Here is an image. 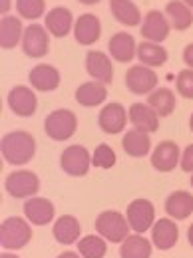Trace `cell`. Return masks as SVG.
<instances>
[{"label":"cell","mask_w":193,"mask_h":258,"mask_svg":"<svg viewBox=\"0 0 193 258\" xmlns=\"http://www.w3.org/2000/svg\"><path fill=\"white\" fill-rule=\"evenodd\" d=\"M36 137L26 129H14L2 135L0 153L2 159L12 167H24L36 157Z\"/></svg>","instance_id":"6da1fadb"},{"label":"cell","mask_w":193,"mask_h":258,"mask_svg":"<svg viewBox=\"0 0 193 258\" xmlns=\"http://www.w3.org/2000/svg\"><path fill=\"white\" fill-rule=\"evenodd\" d=\"M32 240V223L26 217H6L0 225V246L2 250H22Z\"/></svg>","instance_id":"7a4b0ae2"},{"label":"cell","mask_w":193,"mask_h":258,"mask_svg":"<svg viewBox=\"0 0 193 258\" xmlns=\"http://www.w3.org/2000/svg\"><path fill=\"white\" fill-rule=\"evenodd\" d=\"M96 232L100 236H104L108 242L112 244H122L129 234H131V228L126 219V213H120V211H114V209H108V211H102L96 217Z\"/></svg>","instance_id":"3957f363"},{"label":"cell","mask_w":193,"mask_h":258,"mask_svg":"<svg viewBox=\"0 0 193 258\" xmlns=\"http://www.w3.org/2000/svg\"><path fill=\"white\" fill-rule=\"evenodd\" d=\"M44 131L52 141L64 143L68 139L74 137V133L78 131V115L72 109L58 107L54 111H50L44 119Z\"/></svg>","instance_id":"277c9868"},{"label":"cell","mask_w":193,"mask_h":258,"mask_svg":"<svg viewBox=\"0 0 193 258\" xmlns=\"http://www.w3.org/2000/svg\"><path fill=\"white\" fill-rule=\"evenodd\" d=\"M4 191L12 199H30L40 191V177L30 169H16L6 175L4 179Z\"/></svg>","instance_id":"5b68a950"},{"label":"cell","mask_w":193,"mask_h":258,"mask_svg":"<svg viewBox=\"0 0 193 258\" xmlns=\"http://www.w3.org/2000/svg\"><path fill=\"white\" fill-rule=\"evenodd\" d=\"M124 82H126V88L131 96H150L158 88L160 78H158V72L150 66L129 64L126 76H124Z\"/></svg>","instance_id":"8992f818"},{"label":"cell","mask_w":193,"mask_h":258,"mask_svg":"<svg viewBox=\"0 0 193 258\" xmlns=\"http://www.w3.org/2000/svg\"><path fill=\"white\" fill-rule=\"evenodd\" d=\"M92 167V153L80 143H72L60 153V169L68 177H86Z\"/></svg>","instance_id":"52a82bcc"},{"label":"cell","mask_w":193,"mask_h":258,"mask_svg":"<svg viewBox=\"0 0 193 258\" xmlns=\"http://www.w3.org/2000/svg\"><path fill=\"white\" fill-rule=\"evenodd\" d=\"M50 32L46 30L44 24L40 22H30L24 30V38L20 44V50L26 58L30 60H42L50 52Z\"/></svg>","instance_id":"ba28073f"},{"label":"cell","mask_w":193,"mask_h":258,"mask_svg":"<svg viewBox=\"0 0 193 258\" xmlns=\"http://www.w3.org/2000/svg\"><path fill=\"white\" fill-rule=\"evenodd\" d=\"M126 219H128L131 232L146 234V232L152 230L154 223L158 221L156 219V207H154V203L150 199L137 197L126 207Z\"/></svg>","instance_id":"9c48e42d"},{"label":"cell","mask_w":193,"mask_h":258,"mask_svg":"<svg viewBox=\"0 0 193 258\" xmlns=\"http://www.w3.org/2000/svg\"><path fill=\"white\" fill-rule=\"evenodd\" d=\"M129 113L128 107H124L120 101L104 103L98 111V127L108 135H118L128 129Z\"/></svg>","instance_id":"30bf717a"},{"label":"cell","mask_w":193,"mask_h":258,"mask_svg":"<svg viewBox=\"0 0 193 258\" xmlns=\"http://www.w3.org/2000/svg\"><path fill=\"white\" fill-rule=\"evenodd\" d=\"M6 105L8 109L16 115V117H32L34 113L38 111V96H36V90L32 86H14L10 88V92L6 94Z\"/></svg>","instance_id":"8fae6325"},{"label":"cell","mask_w":193,"mask_h":258,"mask_svg":"<svg viewBox=\"0 0 193 258\" xmlns=\"http://www.w3.org/2000/svg\"><path fill=\"white\" fill-rule=\"evenodd\" d=\"M171 24L165 16L163 10H158V8H152L143 14V20L139 24V34L143 40L148 42H158V44H163L169 34H171Z\"/></svg>","instance_id":"7c38bea8"},{"label":"cell","mask_w":193,"mask_h":258,"mask_svg":"<svg viewBox=\"0 0 193 258\" xmlns=\"http://www.w3.org/2000/svg\"><path fill=\"white\" fill-rule=\"evenodd\" d=\"M179 159H181V149L171 139L160 141L152 149V153H150V165L158 173H171V171H175L179 167Z\"/></svg>","instance_id":"4fadbf2b"},{"label":"cell","mask_w":193,"mask_h":258,"mask_svg":"<svg viewBox=\"0 0 193 258\" xmlns=\"http://www.w3.org/2000/svg\"><path fill=\"white\" fill-rule=\"evenodd\" d=\"M74 40L84 46V48H92L96 46L102 38V22L100 16H96L94 12H84L80 16H76L74 22V30H72Z\"/></svg>","instance_id":"5bb4252c"},{"label":"cell","mask_w":193,"mask_h":258,"mask_svg":"<svg viewBox=\"0 0 193 258\" xmlns=\"http://www.w3.org/2000/svg\"><path fill=\"white\" fill-rule=\"evenodd\" d=\"M150 240H152L154 248H158L161 252H167V250L175 248L177 242H179V225H177V221H173L169 217L158 219L152 226V230H150Z\"/></svg>","instance_id":"9a60e30c"},{"label":"cell","mask_w":193,"mask_h":258,"mask_svg":"<svg viewBox=\"0 0 193 258\" xmlns=\"http://www.w3.org/2000/svg\"><path fill=\"white\" fill-rule=\"evenodd\" d=\"M24 217L32 223V226H48L56 221V207L46 197H30L24 201Z\"/></svg>","instance_id":"2e32d148"},{"label":"cell","mask_w":193,"mask_h":258,"mask_svg":"<svg viewBox=\"0 0 193 258\" xmlns=\"http://www.w3.org/2000/svg\"><path fill=\"white\" fill-rule=\"evenodd\" d=\"M84 66H86V72L92 80L102 82V84H112L114 82V60L110 58L108 52H102V50H88L86 52V58H84Z\"/></svg>","instance_id":"e0dca14e"},{"label":"cell","mask_w":193,"mask_h":258,"mask_svg":"<svg viewBox=\"0 0 193 258\" xmlns=\"http://www.w3.org/2000/svg\"><path fill=\"white\" fill-rule=\"evenodd\" d=\"M108 54L116 64H131L137 58V42L129 32H114L108 40Z\"/></svg>","instance_id":"ac0fdd59"},{"label":"cell","mask_w":193,"mask_h":258,"mask_svg":"<svg viewBox=\"0 0 193 258\" xmlns=\"http://www.w3.org/2000/svg\"><path fill=\"white\" fill-rule=\"evenodd\" d=\"M60 82H62L60 70L52 64H36L28 72V84L40 94H48V92L58 90Z\"/></svg>","instance_id":"d6986e66"},{"label":"cell","mask_w":193,"mask_h":258,"mask_svg":"<svg viewBox=\"0 0 193 258\" xmlns=\"http://www.w3.org/2000/svg\"><path fill=\"white\" fill-rule=\"evenodd\" d=\"M76 16L68 6H52L44 16V26L52 38H66L74 30Z\"/></svg>","instance_id":"ffe728a7"},{"label":"cell","mask_w":193,"mask_h":258,"mask_svg":"<svg viewBox=\"0 0 193 258\" xmlns=\"http://www.w3.org/2000/svg\"><path fill=\"white\" fill-rule=\"evenodd\" d=\"M52 236L58 244L72 246L82 238V225L74 215H60L52 223Z\"/></svg>","instance_id":"44dd1931"},{"label":"cell","mask_w":193,"mask_h":258,"mask_svg":"<svg viewBox=\"0 0 193 258\" xmlns=\"http://www.w3.org/2000/svg\"><path fill=\"white\" fill-rule=\"evenodd\" d=\"M129 123L131 127L141 129L146 133H156L160 129L161 117L154 111L152 105H148V101H135L128 107Z\"/></svg>","instance_id":"7402d4cb"},{"label":"cell","mask_w":193,"mask_h":258,"mask_svg":"<svg viewBox=\"0 0 193 258\" xmlns=\"http://www.w3.org/2000/svg\"><path fill=\"white\" fill-rule=\"evenodd\" d=\"M165 215L173 221H187L193 215V193L191 191H173L163 201Z\"/></svg>","instance_id":"603a6c76"},{"label":"cell","mask_w":193,"mask_h":258,"mask_svg":"<svg viewBox=\"0 0 193 258\" xmlns=\"http://www.w3.org/2000/svg\"><path fill=\"white\" fill-rule=\"evenodd\" d=\"M152 133H146L141 129H126L124 137H122V147L126 151V155H129L131 159H143L150 157L152 153Z\"/></svg>","instance_id":"cb8c5ba5"},{"label":"cell","mask_w":193,"mask_h":258,"mask_svg":"<svg viewBox=\"0 0 193 258\" xmlns=\"http://www.w3.org/2000/svg\"><path fill=\"white\" fill-rule=\"evenodd\" d=\"M26 26L22 24V18L16 14H6L0 16V48L2 50H14L16 46L22 44Z\"/></svg>","instance_id":"d4e9b609"},{"label":"cell","mask_w":193,"mask_h":258,"mask_svg":"<svg viewBox=\"0 0 193 258\" xmlns=\"http://www.w3.org/2000/svg\"><path fill=\"white\" fill-rule=\"evenodd\" d=\"M110 14L124 28H135L143 20V12L133 0H110Z\"/></svg>","instance_id":"484cf974"},{"label":"cell","mask_w":193,"mask_h":258,"mask_svg":"<svg viewBox=\"0 0 193 258\" xmlns=\"http://www.w3.org/2000/svg\"><path fill=\"white\" fill-rule=\"evenodd\" d=\"M74 97L82 107H100L108 99V86L96 80H88L76 88Z\"/></svg>","instance_id":"4316f807"},{"label":"cell","mask_w":193,"mask_h":258,"mask_svg":"<svg viewBox=\"0 0 193 258\" xmlns=\"http://www.w3.org/2000/svg\"><path fill=\"white\" fill-rule=\"evenodd\" d=\"M169 24L177 32H185L193 26V8L187 6L183 0H169L163 8Z\"/></svg>","instance_id":"83f0119b"},{"label":"cell","mask_w":193,"mask_h":258,"mask_svg":"<svg viewBox=\"0 0 193 258\" xmlns=\"http://www.w3.org/2000/svg\"><path fill=\"white\" fill-rule=\"evenodd\" d=\"M139 64L150 66V68H161L163 64H167L169 60V54H167V48L163 44L158 42H148V40H141L137 44V58H135Z\"/></svg>","instance_id":"f1b7e54d"},{"label":"cell","mask_w":193,"mask_h":258,"mask_svg":"<svg viewBox=\"0 0 193 258\" xmlns=\"http://www.w3.org/2000/svg\"><path fill=\"white\" fill-rule=\"evenodd\" d=\"M154 244L146 234L131 232L120 244V258H152Z\"/></svg>","instance_id":"f546056e"},{"label":"cell","mask_w":193,"mask_h":258,"mask_svg":"<svg viewBox=\"0 0 193 258\" xmlns=\"http://www.w3.org/2000/svg\"><path fill=\"white\" fill-rule=\"evenodd\" d=\"M148 97V105L154 107V111L160 115V117H169L175 107H177V96L171 88H165V86H158Z\"/></svg>","instance_id":"4dcf8cb0"},{"label":"cell","mask_w":193,"mask_h":258,"mask_svg":"<svg viewBox=\"0 0 193 258\" xmlns=\"http://www.w3.org/2000/svg\"><path fill=\"white\" fill-rule=\"evenodd\" d=\"M82 258H106L108 254V240L100 234H86L76 244Z\"/></svg>","instance_id":"1f68e13d"},{"label":"cell","mask_w":193,"mask_h":258,"mask_svg":"<svg viewBox=\"0 0 193 258\" xmlns=\"http://www.w3.org/2000/svg\"><path fill=\"white\" fill-rule=\"evenodd\" d=\"M14 8H16V14L28 22H38L48 12L46 0H16Z\"/></svg>","instance_id":"d6a6232c"},{"label":"cell","mask_w":193,"mask_h":258,"mask_svg":"<svg viewBox=\"0 0 193 258\" xmlns=\"http://www.w3.org/2000/svg\"><path fill=\"white\" fill-rule=\"evenodd\" d=\"M116 163H118V155H116L112 145L100 143V145L94 147V151H92V167L102 169V171H110V169L116 167Z\"/></svg>","instance_id":"836d02e7"},{"label":"cell","mask_w":193,"mask_h":258,"mask_svg":"<svg viewBox=\"0 0 193 258\" xmlns=\"http://www.w3.org/2000/svg\"><path fill=\"white\" fill-rule=\"evenodd\" d=\"M175 92L183 99H193V70L183 68L175 76Z\"/></svg>","instance_id":"e575fe53"},{"label":"cell","mask_w":193,"mask_h":258,"mask_svg":"<svg viewBox=\"0 0 193 258\" xmlns=\"http://www.w3.org/2000/svg\"><path fill=\"white\" fill-rule=\"evenodd\" d=\"M179 167H181V171H185V173H189V175L193 173V143L181 149Z\"/></svg>","instance_id":"d590c367"},{"label":"cell","mask_w":193,"mask_h":258,"mask_svg":"<svg viewBox=\"0 0 193 258\" xmlns=\"http://www.w3.org/2000/svg\"><path fill=\"white\" fill-rule=\"evenodd\" d=\"M181 58H183V64H185V68H191V70H193V42H189V44L183 48Z\"/></svg>","instance_id":"8d00e7d4"},{"label":"cell","mask_w":193,"mask_h":258,"mask_svg":"<svg viewBox=\"0 0 193 258\" xmlns=\"http://www.w3.org/2000/svg\"><path fill=\"white\" fill-rule=\"evenodd\" d=\"M12 4H14L12 0H0V16H6L12 8Z\"/></svg>","instance_id":"74e56055"},{"label":"cell","mask_w":193,"mask_h":258,"mask_svg":"<svg viewBox=\"0 0 193 258\" xmlns=\"http://www.w3.org/2000/svg\"><path fill=\"white\" fill-rule=\"evenodd\" d=\"M56 258H82L80 256V252L76 250V252H72V250H66V252H60Z\"/></svg>","instance_id":"f35d334b"},{"label":"cell","mask_w":193,"mask_h":258,"mask_svg":"<svg viewBox=\"0 0 193 258\" xmlns=\"http://www.w3.org/2000/svg\"><path fill=\"white\" fill-rule=\"evenodd\" d=\"M187 242H189V246L193 248V223L189 225V228H187Z\"/></svg>","instance_id":"ab89813d"},{"label":"cell","mask_w":193,"mask_h":258,"mask_svg":"<svg viewBox=\"0 0 193 258\" xmlns=\"http://www.w3.org/2000/svg\"><path fill=\"white\" fill-rule=\"evenodd\" d=\"M80 4H86V6H94L98 2H102V0H78Z\"/></svg>","instance_id":"60d3db41"},{"label":"cell","mask_w":193,"mask_h":258,"mask_svg":"<svg viewBox=\"0 0 193 258\" xmlns=\"http://www.w3.org/2000/svg\"><path fill=\"white\" fill-rule=\"evenodd\" d=\"M0 258H20V256H18V254H12L10 250H6V252H2V256Z\"/></svg>","instance_id":"b9f144b4"},{"label":"cell","mask_w":193,"mask_h":258,"mask_svg":"<svg viewBox=\"0 0 193 258\" xmlns=\"http://www.w3.org/2000/svg\"><path fill=\"white\" fill-rule=\"evenodd\" d=\"M189 129H191V133H193V111H191V115H189Z\"/></svg>","instance_id":"7bdbcfd3"},{"label":"cell","mask_w":193,"mask_h":258,"mask_svg":"<svg viewBox=\"0 0 193 258\" xmlns=\"http://www.w3.org/2000/svg\"><path fill=\"white\" fill-rule=\"evenodd\" d=\"M183 2H185L187 6H191V8H193V0H183Z\"/></svg>","instance_id":"ee69618b"},{"label":"cell","mask_w":193,"mask_h":258,"mask_svg":"<svg viewBox=\"0 0 193 258\" xmlns=\"http://www.w3.org/2000/svg\"><path fill=\"white\" fill-rule=\"evenodd\" d=\"M189 185H191V189H193V173H191V177H189Z\"/></svg>","instance_id":"f6af8a7d"}]
</instances>
